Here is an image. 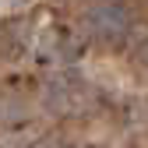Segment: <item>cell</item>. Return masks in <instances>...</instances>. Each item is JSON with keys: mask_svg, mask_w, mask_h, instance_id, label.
<instances>
[{"mask_svg": "<svg viewBox=\"0 0 148 148\" xmlns=\"http://www.w3.org/2000/svg\"><path fill=\"white\" fill-rule=\"evenodd\" d=\"M81 28L95 46H123L134 28V11L127 0H81Z\"/></svg>", "mask_w": 148, "mask_h": 148, "instance_id": "cell-1", "label": "cell"}, {"mask_svg": "<svg viewBox=\"0 0 148 148\" xmlns=\"http://www.w3.org/2000/svg\"><path fill=\"white\" fill-rule=\"evenodd\" d=\"M134 71H138V78H141V74L148 78V39L134 49Z\"/></svg>", "mask_w": 148, "mask_h": 148, "instance_id": "cell-2", "label": "cell"}]
</instances>
